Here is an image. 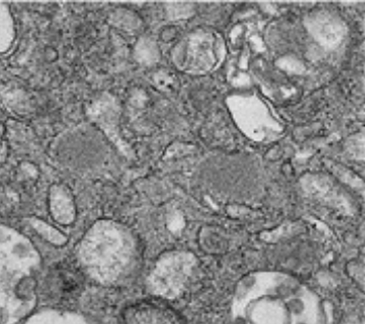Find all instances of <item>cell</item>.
Listing matches in <instances>:
<instances>
[{
  "label": "cell",
  "mask_w": 365,
  "mask_h": 324,
  "mask_svg": "<svg viewBox=\"0 0 365 324\" xmlns=\"http://www.w3.org/2000/svg\"><path fill=\"white\" fill-rule=\"evenodd\" d=\"M125 324H184L174 310L156 302L133 305L125 313Z\"/></svg>",
  "instance_id": "cell-1"
},
{
  "label": "cell",
  "mask_w": 365,
  "mask_h": 324,
  "mask_svg": "<svg viewBox=\"0 0 365 324\" xmlns=\"http://www.w3.org/2000/svg\"><path fill=\"white\" fill-rule=\"evenodd\" d=\"M83 284V276L71 265H61L51 272L50 290L55 297L68 299L78 292Z\"/></svg>",
  "instance_id": "cell-2"
}]
</instances>
